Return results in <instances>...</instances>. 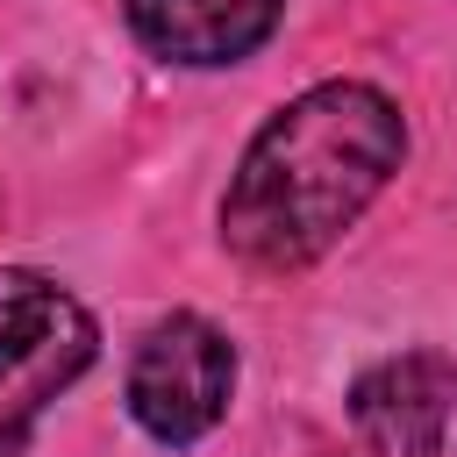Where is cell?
Here are the masks:
<instances>
[{
  "label": "cell",
  "mask_w": 457,
  "mask_h": 457,
  "mask_svg": "<svg viewBox=\"0 0 457 457\" xmlns=\"http://www.w3.org/2000/svg\"><path fill=\"white\" fill-rule=\"evenodd\" d=\"M400 150H407V129L378 86L328 79L286 100L228 179L221 243L250 271L314 264L378 200V186L400 171Z\"/></svg>",
  "instance_id": "6da1fadb"
},
{
  "label": "cell",
  "mask_w": 457,
  "mask_h": 457,
  "mask_svg": "<svg viewBox=\"0 0 457 457\" xmlns=\"http://www.w3.org/2000/svg\"><path fill=\"white\" fill-rule=\"evenodd\" d=\"M93 364V314L43 271H0V457H21L43 407Z\"/></svg>",
  "instance_id": "7a4b0ae2"
},
{
  "label": "cell",
  "mask_w": 457,
  "mask_h": 457,
  "mask_svg": "<svg viewBox=\"0 0 457 457\" xmlns=\"http://www.w3.org/2000/svg\"><path fill=\"white\" fill-rule=\"evenodd\" d=\"M228 393H236V350L200 314L157 321L129 364V414L157 443H200L228 414Z\"/></svg>",
  "instance_id": "3957f363"
},
{
  "label": "cell",
  "mask_w": 457,
  "mask_h": 457,
  "mask_svg": "<svg viewBox=\"0 0 457 457\" xmlns=\"http://www.w3.org/2000/svg\"><path fill=\"white\" fill-rule=\"evenodd\" d=\"M350 421L371 457H457V364L450 357H386L357 378Z\"/></svg>",
  "instance_id": "277c9868"
},
{
  "label": "cell",
  "mask_w": 457,
  "mask_h": 457,
  "mask_svg": "<svg viewBox=\"0 0 457 457\" xmlns=\"http://www.w3.org/2000/svg\"><path fill=\"white\" fill-rule=\"evenodd\" d=\"M143 50L171 64H236L278 29V0H121Z\"/></svg>",
  "instance_id": "5b68a950"
}]
</instances>
